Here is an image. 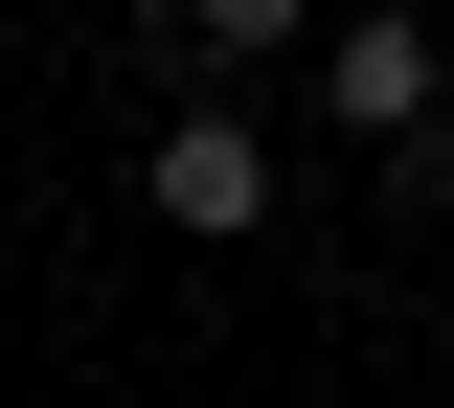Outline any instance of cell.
Listing matches in <instances>:
<instances>
[{
  "label": "cell",
  "instance_id": "obj_3",
  "mask_svg": "<svg viewBox=\"0 0 454 408\" xmlns=\"http://www.w3.org/2000/svg\"><path fill=\"white\" fill-rule=\"evenodd\" d=\"M295 23H318V0H182V46H205V68H250V46H295Z\"/></svg>",
  "mask_w": 454,
  "mask_h": 408
},
{
  "label": "cell",
  "instance_id": "obj_2",
  "mask_svg": "<svg viewBox=\"0 0 454 408\" xmlns=\"http://www.w3.org/2000/svg\"><path fill=\"white\" fill-rule=\"evenodd\" d=\"M318 114H340V136H432V114H454V46L409 23V0H364V23L318 46Z\"/></svg>",
  "mask_w": 454,
  "mask_h": 408
},
{
  "label": "cell",
  "instance_id": "obj_1",
  "mask_svg": "<svg viewBox=\"0 0 454 408\" xmlns=\"http://www.w3.org/2000/svg\"><path fill=\"white\" fill-rule=\"evenodd\" d=\"M137 204H160L182 250H250V227H273V136H250V114H160V136H137Z\"/></svg>",
  "mask_w": 454,
  "mask_h": 408
}]
</instances>
